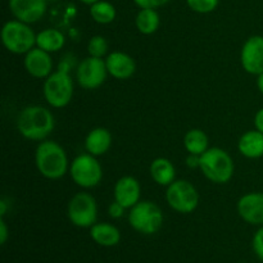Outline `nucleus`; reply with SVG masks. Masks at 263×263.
Wrapping results in <instances>:
<instances>
[{
    "mask_svg": "<svg viewBox=\"0 0 263 263\" xmlns=\"http://www.w3.org/2000/svg\"><path fill=\"white\" fill-rule=\"evenodd\" d=\"M55 121L48 108L41 105H28L20 112L17 117V130L27 140H46L53 133Z\"/></svg>",
    "mask_w": 263,
    "mask_h": 263,
    "instance_id": "obj_1",
    "label": "nucleus"
},
{
    "mask_svg": "<svg viewBox=\"0 0 263 263\" xmlns=\"http://www.w3.org/2000/svg\"><path fill=\"white\" fill-rule=\"evenodd\" d=\"M35 164L45 179L58 180L69 172V161L66 151L57 141L43 140L35 152Z\"/></svg>",
    "mask_w": 263,
    "mask_h": 263,
    "instance_id": "obj_2",
    "label": "nucleus"
},
{
    "mask_svg": "<svg viewBox=\"0 0 263 263\" xmlns=\"http://www.w3.org/2000/svg\"><path fill=\"white\" fill-rule=\"evenodd\" d=\"M199 170L213 184H228L234 176L235 164L230 154L222 148H208L200 156Z\"/></svg>",
    "mask_w": 263,
    "mask_h": 263,
    "instance_id": "obj_3",
    "label": "nucleus"
},
{
    "mask_svg": "<svg viewBox=\"0 0 263 263\" xmlns=\"http://www.w3.org/2000/svg\"><path fill=\"white\" fill-rule=\"evenodd\" d=\"M44 98L53 108H64L73 97V81L68 66H59L58 71L46 77L43 86Z\"/></svg>",
    "mask_w": 263,
    "mask_h": 263,
    "instance_id": "obj_4",
    "label": "nucleus"
},
{
    "mask_svg": "<svg viewBox=\"0 0 263 263\" xmlns=\"http://www.w3.org/2000/svg\"><path fill=\"white\" fill-rule=\"evenodd\" d=\"M164 222V215L161 207L152 200H140L130 208L128 223L138 233L153 235L158 233Z\"/></svg>",
    "mask_w": 263,
    "mask_h": 263,
    "instance_id": "obj_5",
    "label": "nucleus"
},
{
    "mask_svg": "<svg viewBox=\"0 0 263 263\" xmlns=\"http://www.w3.org/2000/svg\"><path fill=\"white\" fill-rule=\"evenodd\" d=\"M2 41L13 54H27L36 46V33L28 23L18 20L8 21L2 28Z\"/></svg>",
    "mask_w": 263,
    "mask_h": 263,
    "instance_id": "obj_6",
    "label": "nucleus"
},
{
    "mask_svg": "<svg viewBox=\"0 0 263 263\" xmlns=\"http://www.w3.org/2000/svg\"><path fill=\"white\" fill-rule=\"evenodd\" d=\"M71 179L82 189L98 186L103 180V167L97 157L90 153L79 154L69 166Z\"/></svg>",
    "mask_w": 263,
    "mask_h": 263,
    "instance_id": "obj_7",
    "label": "nucleus"
},
{
    "mask_svg": "<svg viewBox=\"0 0 263 263\" xmlns=\"http://www.w3.org/2000/svg\"><path fill=\"white\" fill-rule=\"evenodd\" d=\"M67 216L72 225L76 228L90 229L97 223L98 220L97 200L89 193H77L69 200Z\"/></svg>",
    "mask_w": 263,
    "mask_h": 263,
    "instance_id": "obj_8",
    "label": "nucleus"
},
{
    "mask_svg": "<svg viewBox=\"0 0 263 263\" xmlns=\"http://www.w3.org/2000/svg\"><path fill=\"white\" fill-rule=\"evenodd\" d=\"M166 200L175 212L187 215L198 208L199 193L192 182L186 180H175L167 186Z\"/></svg>",
    "mask_w": 263,
    "mask_h": 263,
    "instance_id": "obj_9",
    "label": "nucleus"
},
{
    "mask_svg": "<svg viewBox=\"0 0 263 263\" xmlns=\"http://www.w3.org/2000/svg\"><path fill=\"white\" fill-rule=\"evenodd\" d=\"M105 59L97 57H86L79 63L76 69V80L85 90H95L102 86L108 76Z\"/></svg>",
    "mask_w": 263,
    "mask_h": 263,
    "instance_id": "obj_10",
    "label": "nucleus"
},
{
    "mask_svg": "<svg viewBox=\"0 0 263 263\" xmlns=\"http://www.w3.org/2000/svg\"><path fill=\"white\" fill-rule=\"evenodd\" d=\"M241 67L249 74H261L263 72V36H251L244 43L240 51Z\"/></svg>",
    "mask_w": 263,
    "mask_h": 263,
    "instance_id": "obj_11",
    "label": "nucleus"
},
{
    "mask_svg": "<svg viewBox=\"0 0 263 263\" xmlns=\"http://www.w3.org/2000/svg\"><path fill=\"white\" fill-rule=\"evenodd\" d=\"M236 210L247 223L263 226V193L253 192L243 195L236 204Z\"/></svg>",
    "mask_w": 263,
    "mask_h": 263,
    "instance_id": "obj_12",
    "label": "nucleus"
},
{
    "mask_svg": "<svg viewBox=\"0 0 263 263\" xmlns=\"http://www.w3.org/2000/svg\"><path fill=\"white\" fill-rule=\"evenodd\" d=\"M46 0H9V9L15 20L25 23H35L45 15Z\"/></svg>",
    "mask_w": 263,
    "mask_h": 263,
    "instance_id": "obj_13",
    "label": "nucleus"
},
{
    "mask_svg": "<svg viewBox=\"0 0 263 263\" xmlns=\"http://www.w3.org/2000/svg\"><path fill=\"white\" fill-rule=\"evenodd\" d=\"M25 68L35 79H46L53 73V59L50 53L40 48H33L25 54Z\"/></svg>",
    "mask_w": 263,
    "mask_h": 263,
    "instance_id": "obj_14",
    "label": "nucleus"
},
{
    "mask_svg": "<svg viewBox=\"0 0 263 263\" xmlns=\"http://www.w3.org/2000/svg\"><path fill=\"white\" fill-rule=\"evenodd\" d=\"M113 195H115L116 202L123 205L126 210H130V208H133L134 205L140 202V182L134 176L121 177L116 182L115 189H113Z\"/></svg>",
    "mask_w": 263,
    "mask_h": 263,
    "instance_id": "obj_15",
    "label": "nucleus"
},
{
    "mask_svg": "<svg viewBox=\"0 0 263 263\" xmlns=\"http://www.w3.org/2000/svg\"><path fill=\"white\" fill-rule=\"evenodd\" d=\"M108 73L117 80H128L136 71V62L130 54L113 51L105 58Z\"/></svg>",
    "mask_w": 263,
    "mask_h": 263,
    "instance_id": "obj_16",
    "label": "nucleus"
},
{
    "mask_svg": "<svg viewBox=\"0 0 263 263\" xmlns=\"http://www.w3.org/2000/svg\"><path fill=\"white\" fill-rule=\"evenodd\" d=\"M112 134L105 127H95L85 138V149L95 157L103 156L112 146Z\"/></svg>",
    "mask_w": 263,
    "mask_h": 263,
    "instance_id": "obj_17",
    "label": "nucleus"
},
{
    "mask_svg": "<svg viewBox=\"0 0 263 263\" xmlns=\"http://www.w3.org/2000/svg\"><path fill=\"white\" fill-rule=\"evenodd\" d=\"M238 151L246 158H261L263 157V134L258 130L244 133L238 141Z\"/></svg>",
    "mask_w": 263,
    "mask_h": 263,
    "instance_id": "obj_18",
    "label": "nucleus"
},
{
    "mask_svg": "<svg viewBox=\"0 0 263 263\" xmlns=\"http://www.w3.org/2000/svg\"><path fill=\"white\" fill-rule=\"evenodd\" d=\"M90 236L100 247L110 248L121 241V231L109 222L95 223L90 228Z\"/></svg>",
    "mask_w": 263,
    "mask_h": 263,
    "instance_id": "obj_19",
    "label": "nucleus"
},
{
    "mask_svg": "<svg viewBox=\"0 0 263 263\" xmlns=\"http://www.w3.org/2000/svg\"><path fill=\"white\" fill-rule=\"evenodd\" d=\"M149 172H151V176L154 182L161 186L167 187L176 180V168H175L174 163L163 157L156 158L152 162Z\"/></svg>",
    "mask_w": 263,
    "mask_h": 263,
    "instance_id": "obj_20",
    "label": "nucleus"
},
{
    "mask_svg": "<svg viewBox=\"0 0 263 263\" xmlns=\"http://www.w3.org/2000/svg\"><path fill=\"white\" fill-rule=\"evenodd\" d=\"M66 44V37L57 28H46L36 35V46L48 53H57Z\"/></svg>",
    "mask_w": 263,
    "mask_h": 263,
    "instance_id": "obj_21",
    "label": "nucleus"
},
{
    "mask_svg": "<svg viewBox=\"0 0 263 263\" xmlns=\"http://www.w3.org/2000/svg\"><path fill=\"white\" fill-rule=\"evenodd\" d=\"M184 146L189 154L202 156L210 148V140L200 128H192L184 136Z\"/></svg>",
    "mask_w": 263,
    "mask_h": 263,
    "instance_id": "obj_22",
    "label": "nucleus"
},
{
    "mask_svg": "<svg viewBox=\"0 0 263 263\" xmlns=\"http://www.w3.org/2000/svg\"><path fill=\"white\" fill-rule=\"evenodd\" d=\"M136 28L143 35H152L156 32L161 25V18L158 12L152 8H143L139 10L135 18Z\"/></svg>",
    "mask_w": 263,
    "mask_h": 263,
    "instance_id": "obj_23",
    "label": "nucleus"
},
{
    "mask_svg": "<svg viewBox=\"0 0 263 263\" xmlns=\"http://www.w3.org/2000/svg\"><path fill=\"white\" fill-rule=\"evenodd\" d=\"M90 15L92 20L100 25H109L116 20V12L115 5L110 4L109 2H104V0H99V2L94 3L90 5Z\"/></svg>",
    "mask_w": 263,
    "mask_h": 263,
    "instance_id": "obj_24",
    "label": "nucleus"
},
{
    "mask_svg": "<svg viewBox=\"0 0 263 263\" xmlns=\"http://www.w3.org/2000/svg\"><path fill=\"white\" fill-rule=\"evenodd\" d=\"M108 49V41L104 36L102 35H95L87 43V53L91 57H97V58H103L107 55Z\"/></svg>",
    "mask_w": 263,
    "mask_h": 263,
    "instance_id": "obj_25",
    "label": "nucleus"
},
{
    "mask_svg": "<svg viewBox=\"0 0 263 263\" xmlns=\"http://www.w3.org/2000/svg\"><path fill=\"white\" fill-rule=\"evenodd\" d=\"M220 0H186L187 5L192 10L197 13H211L217 8Z\"/></svg>",
    "mask_w": 263,
    "mask_h": 263,
    "instance_id": "obj_26",
    "label": "nucleus"
},
{
    "mask_svg": "<svg viewBox=\"0 0 263 263\" xmlns=\"http://www.w3.org/2000/svg\"><path fill=\"white\" fill-rule=\"evenodd\" d=\"M252 249L259 261L263 262V226H259L252 239Z\"/></svg>",
    "mask_w": 263,
    "mask_h": 263,
    "instance_id": "obj_27",
    "label": "nucleus"
},
{
    "mask_svg": "<svg viewBox=\"0 0 263 263\" xmlns=\"http://www.w3.org/2000/svg\"><path fill=\"white\" fill-rule=\"evenodd\" d=\"M170 0H134L138 7H140L141 9L143 8H152V9H157L159 7H163L168 3Z\"/></svg>",
    "mask_w": 263,
    "mask_h": 263,
    "instance_id": "obj_28",
    "label": "nucleus"
},
{
    "mask_svg": "<svg viewBox=\"0 0 263 263\" xmlns=\"http://www.w3.org/2000/svg\"><path fill=\"white\" fill-rule=\"evenodd\" d=\"M125 210L126 208L123 207V205H121L118 202H112L109 204V207H108V215H109V217L115 218V220H118V218H121L123 216V213H125Z\"/></svg>",
    "mask_w": 263,
    "mask_h": 263,
    "instance_id": "obj_29",
    "label": "nucleus"
},
{
    "mask_svg": "<svg viewBox=\"0 0 263 263\" xmlns=\"http://www.w3.org/2000/svg\"><path fill=\"white\" fill-rule=\"evenodd\" d=\"M8 226L7 223H5L4 221V217H0V244L2 246H4L5 243H7L8 240Z\"/></svg>",
    "mask_w": 263,
    "mask_h": 263,
    "instance_id": "obj_30",
    "label": "nucleus"
},
{
    "mask_svg": "<svg viewBox=\"0 0 263 263\" xmlns=\"http://www.w3.org/2000/svg\"><path fill=\"white\" fill-rule=\"evenodd\" d=\"M186 164L190 168H199L200 164V156H195V154H189L186 158Z\"/></svg>",
    "mask_w": 263,
    "mask_h": 263,
    "instance_id": "obj_31",
    "label": "nucleus"
},
{
    "mask_svg": "<svg viewBox=\"0 0 263 263\" xmlns=\"http://www.w3.org/2000/svg\"><path fill=\"white\" fill-rule=\"evenodd\" d=\"M254 126H256V130H258L259 133L263 134V108L256 113V117H254Z\"/></svg>",
    "mask_w": 263,
    "mask_h": 263,
    "instance_id": "obj_32",
    "label": "nucleus"
},
{
    "mask_svg": "<svg viewBox=\"0 0 263 263\" xmlns=\"http://www.w3.org/2000/svg\"><path fill=\"white\" fill-rule=\"evenodd\" d=\"M257 87H258L259 92L263 94V72L257 77Z\"/></svg>",
    "mask_w": 263,
    "mask_h": 263,
    "instance_id": "obj_33",
    "label": "nucleus"
},
{
    "mask_svg": "<svg viewBox=\"0 0 263 263\" xmlns=\"http://www.w3.org/2000/svg\"><path fill=\"white\" fill-rule=\"evenodd\" d=\"M7 203L4 202V200H2V202H0V217H4V215H5V211H7Z\"/></svg>",
    "mask_w": 263,
    "mask_h": 263,
    "instance_id": "obj_34",
    "label": "nucleus"
},
{
    "mask_svg": "<svg viewBox=\"0 0 263 263\" xmlns=\"http://www.w3.org/2000/svg\"><path fill=\"white\" fill-rule=\"evenodd\" d=\"M80 2L84 3V4H86V5H92L94 3L99 2V0H80Z\"/></svg>",
    "mask_w": 263,
    "mask_h": 263,
    "instance_id": "obj_35",
    "label": "nucleus"
}]
</instances>
